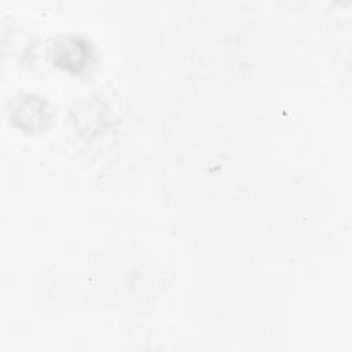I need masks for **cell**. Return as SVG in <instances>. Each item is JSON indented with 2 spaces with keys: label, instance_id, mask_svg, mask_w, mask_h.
Segmentation results:
<instances>
[{
  "label": "cell",
  "instance_id": "6da1fadb",
  "mask_svg": "<svg viewBox=\"0 0 352 352\" xmlns=\"http://www.w3.org/2000/svg\"><path fill=\"white\" fill-rule=\"evenodd\" d=\"M92 55L91 45L81 37L69 36L58 40L52 45L54 62L67 70L80 72L88 63Z\"/></svg>",
  "mask_w": 352,
  "mask_h": 352
},
{
  "label": "cell",
  "instance_id": "7a4b0ae2",
  "mask_svg": "<svg viewBox=\"0 0 352 352\" xmlns=\"http://www.w3.org/2000/svg\"><path fill=\"white\" fill-rule=\"evenodd\" d=\"M47 120L45 103L34 96L23 98L16 109L14 110V121L19 122L23 128L36 129L43 125V121Z\"/></svg>",
  "mask_w": 352,
  "mask_h": 352
}]
</instances>
